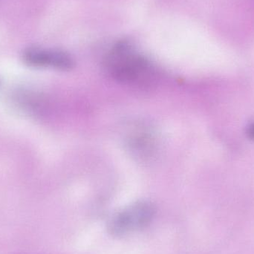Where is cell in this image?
I'll use <instances>...</instances> for the list:
<instances>
[{
  "mask_svg": "<svg viewBox=\"0 0 254 254\" xmlns=\"http://www.w3.org/2000/svg\"><path fill=\"white\" fill-rule=\"evenodd\" d=\"M106 65L115 80L129 86H146L155 76L150 64L127 43H119L112 49Z\"/></svg>",
  "mask_w": 254,
  "mask_h": 254,
  "instance_id": "obj_1",
  "label": "cell"
},
{
  "mask_svg": "<svg viewBox=\"0 0 254 254\" xmlns=\"http://www.w3.org/2000/svg\"><path fill=\"white\" fill-rule=\"evenodd\" d=\"M23 59L30 66L68 70L72 68L74 61L65 52L30 48L24 52Z\"/></svg>",
  "mask_w": 254,
  "mask_h": 254,
  "instance_id": "obj_2",
  "label": "cell"
},
{
  "mask_svg": "<svg viewBox=\"0 0 254 254\" xmlns=\"http://www.w3.org/2000/svg\"><path fill=\"white\" fill-rule=\"evenodd\" d=\"M250 134H252V135H253V137H254V127L252 128V129H251Z\"/></svg>",
  "mask_w": 254,
  "mask_h": 254,
  "instance_id": "obj_3",
  "label": "cell"
}]
</instances>
